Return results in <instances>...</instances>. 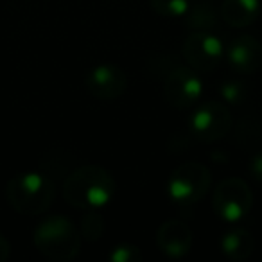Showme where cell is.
Instances as JSON below:
<instances>
[{
	"label": "cell",
	"instance_id": "5bb4252c",
	"mask_svg": "<svg viewBox=\"0 0 262 262\" xmlns=\"http://www.w3.org/2000/svg\"><path fill=\"white\" fill-rule=\"evenodd\" d=\"M185 18H187V26H190L196 31H201V29L208 31L215 24L214 9H212V6L203 4V2L196 6L190 4V9L185 15Z\"/></svg>",
	"mask_w": 262,
	"mask_h": 262
},
{
	"label": "cell",
	"instance_id": "7c38bea8",
	"mask_svg": "<svg viewBox=\"0 0 262 262\" xmlns=\"http://www.w3.org/2000/svg\"><path fill=\"white\" fill-rule=\"evenodd\" d=\"M260 11V0H223L221 4V18L232 27L251 26Z\"/></svg>",
	"mask_w": 262,
	"mask_h": 262
},
{
	"label": "cell",
	"instance_id": "8fae6325",
	"mask_svg": "<svg viewBox=\"0 0 262 262\" xmlns=\"http://www.w3.org/2000/svg\"><path fill=\"white\" fill-rule=\"evenodd\" d=\"M157 244L167 257L182 258L192 248V230L185 221L167 219L158 228Z\"/></svg>",
	"mask_w": 262,
	"mask_h": 262
},
{
	"label": "cell",
	"instance_id": "277c9868",
	"mask_svg": "<svg viewBox=\"0 0 262 262\" xmlns=\"http://www.w3.org/2000/svg\"><path fill=\"white\" fill-rule=\"evenodd\" d=\"M212 185V174L200 162H185L172 171L167 182V194L180 207H192L207 194Z\"/></svg>",
	"mask_w": 262,
	"mask_h": 262
},
{
	"label": "cell",
	"instance_id": "ba28073f",
	"mask_svg": "<svg viewBox=\"0 0 262 262\" xmlns=\"http://www.w3.org/2000/svg\"><path fill=\"white\" fill-rule=\"evenodd\" d=\"M185 63L196 72H212L225 56V45L210 31H194L185 38L182 47Z\"/></svg>",
	"mask_w": 262,
	"mask_h": 262
},
{
	"label": "cell",
	"instance_id": "52a82bcc",
	"mask_svg": "<svg viewBox=\"0 0 262 262\" xmlns=\"http://www.w3.org/2000/svg\"><path fill=\"white\" fill-rule=\"evenodd\" d=\"M232 113L221 102H205L192 110L189 131L201 142H215L232 129Z\"/></svg>",
	"mask_w": 262,
	"mask_h": 262
},
{
	"label": "cell",
	"instance_id": "ac0fdd59",
	"mask_svg": "<svg viewBox=\"0 0 262 262\" xmlns=\"http://www.w3.org/2000/svg\"><path fill=\"white\" fill-rule=\"evenodd\" d=\"M219 90H221V97L225 99L228 104H241V102L246 99V94H248L246 86L237 79L225 81Z\"/></svg>",
	"mask_w": 262,
	"mask_h": 262
},
{
	"label": "cell",
	"instance_id": "4fadbf2b",
	"mask_svg": "<svg viewBox=\"0 0 262 262\" xmlns=\"http://www.w3.org/2000/svg\"><path fill=\"white\" fill-rule=\"evenodd\" d=\"M255 241L248 230H230L221 237V250L232 260H246L251 257Z\"/></svg>",
	"mask_w": 262,
	"mask_h": 262
},
{
	"label": "cell",
	"instance_id": "ffe728a7",
	"mask_svg": "<svg viewBox=\"0 0 262 262\" xmlns=\"http://www.w3.org/2000/svg\"><path fill=\"white\" fill-rule=\"evenodd\" d=\"M11 255V246H9V241L6 239L2 233H0V262H6Z\"/></svg>",
	"mask_w": 262,
	"mask_h": 262
},
{
	"label": "cell",
	"instance_id": "9c48e42d",
	"mask_svg": "<svg viewBox=\"0 0 262 262\" xmlns=\"http://www.w3.org/2000/svg\"><path fill=\"white\" fill-rule=\"evenodd\" d=\"M84 86L88 94L99 101H115L126 92L127 76L120 67L102 63L88 70Z\"/></svg>",
	"mask_w": 262,
	"mask_h": 262
},
{
	"label": "cell",
	"instance_id": "5b68a950",
	"mask_svg": "<svg viewBox=\"0 0 262 262\" xmlns=\"http://www.w3.org/2000/svg\"><path fill=\"white\" fill-rule=\"evenodd\" d=\"M253 194L243 178H225L217 183L212 198L215 215L226 223H237L250 214Z\"/></svg>",
	"mask_w": 262,
	"mask_h": 262
},
{
	"label": "cell",
	"instance_id": "8992f818",
	"mask_svg": "<svg viewBox=\"0 0 262 262\" xmlns=\"http://www.w3.org/2000/svg\"><path fill=\"white\" fill-rule=\"evenodd\" d=\"M203 95L200 72L189 65H174L164 79V97L176 110H192Z\"/></svg>",
	"mask_w": 262,
	"mask_h": 262
},
{
	"label": "cell",
	"instance_id": "9a60e30c",
	"mask_svg": "<svg viewBox=\"0 0 262 262\" xmlns=\"http://www.w3.org/2000/svg\"><path fill=\"white\" fill-rule=\"evenodd\" d=\"M151 8L165 18H185L190 9V0H151Z\"/></svg>",
	"mask_w": 262,
	"mask_h": 262
},
{
	"label": "cell",
	"instance_id": "3957f363",
	"mask_svg": "<svg viewBox=\"0 0 262 262\" xmlns=\"http://www.w3.org/2000/svg\"><path fill=\"white\" fill-rule=\"evenodd\" d=\"M34 246L45 258L69 262L81 251V232L65 215H51L34 230Z\"/></svg>",
	"mask_w": 262,
	"mask_h": 262
},
{
	"label": "cell",
	"instance_id": "7a4b0ae2",
	"mask_svg": "<svg viewBox=\"0 0 262 262\" xmlns=\"http://www.w3.org/2000/svg\"><path fill=\"white\" fill-rule=\"evenodd\" d=\"M56 187L43 172H20L6 185V198L22 215H40L52 205Z\"/></svg>",
	"mask_w": 262,
	"mask_h": 262
},
{
	"label": "cell",
	"instance_id": "2e32d148",
	"mask_svg": "<svg viewBox=\"0 0 262 262\" xmlns=\"http://www.w3.org/2000/svg\"><path fill=\"white\" fill-rule=\"evenodd\" d=\"M104 233V221L97 212H88L81 221V235L88 241H97Z\"/></svg>",
	"mask_w": 262,
	"mask_h": 262
},
{
	"label": "cell",
	"instance_id": "30bf717a",
	"mask_svg": "<svg viewBox=\"0 0 262 262\" xmlns=\"http://www.w3.org/2000/svg\"><path fill=\"white\" fill-rule=\"evenodd\" d=\"M225 58L232 70L250 76L262 67V43L253 36L241 34L225 47Z\"/></svg>",
	"mask_w": 262,
	"mask_h": 262
},
{
	"label": "cell",
	"instance_id": "d6986e66",
	"mask_svg": "<svg viewBox=\"0 0 262 262\" xmlns=\"http://www.w3.org/2000/svg\"><path fill=\"white\" fill-rule=\"evenodd\" d=\"M250 171H251V174H253V178L262 183V151H258L253 160H251Z\"/></svg>",
	"mask_w": 262,
	"mask_h": 262
},
{
	"label": "cell",
	"instance_id": "6da1fadb",
	"mask_svg": "<svg viewBox=\"0 0 262 262\" xmlns=\"http://www.w3.org/2000/svg\"><path fill=\"white\" fill-rule=\"evenodd\" d=\"M117 183L104 167L95 164L74 169L63 182V198L76 208L97 210L112 203Z\"/></svg>",
	"mask_w": 262,
	"mask_h": 262
},
{
	"label": "cell",
	"instance_id": "e0dca14e",
	"mask_svg": "<svg viewBox=\"0 0 262 262\" xmlns=\"http://www.w3.org/2000/svg\"><path fill=\"white\" fill-rule=\"evenodd\" d=\"M108 258L112 262H140L142 260V251L135 244L120 243L112 248Z\"/></svg>",
	"mask_w": 262,
	"mask_h": 262
}]
</instances>
